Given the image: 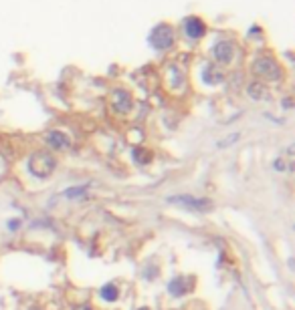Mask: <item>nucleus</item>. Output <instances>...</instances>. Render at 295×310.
Wrapping results in <instances>:
<instances>
[{
	"label": "nucleus",
	"instance_id": "nucleus-15",
	"mask_svg": "<svg viewBox=\"0 0 295 310\" xmlns=\"http://www.w3.org/2000/svg\"><path fill=\"white\" fill-rule=\"evenodd\" d=\"M237 139H239V133H234V135H230V137H228L226 141H221L219 145H221V147H224V145H228V143H234V141H237Z\"/></svg>",
	"mask_w": 295,
	"mask_h": 310
},
{
	"label": "nucleus",
	"instance_id": "nucleus-1",
	"mask_svg": "<svg viewBox=\"0 0 295 310\" xmlns=\"http://www.w3.org/2000/svg\"><path fill=\"white\" fill-rule=\"evenodd\" d=\"M55 165H57L55 157L47 151H37L28 159V171L37 177H49L55 171Z\"/></svg>",
	"mask_w": 295,
	"mask_h": 310
},
{
	"label": "nucleus",
	"instance_id": "nucleus-9",
	"mask_svg": "<svg viewBox=\"0 0 295 310\" xmlns=\"http://www.w3.org/2000/svg\"><path fill=\"white\" fill-rule=\"evenodd\" d=\"M184 290H186V278L184 276L174 278V280L168 284V292L172 296H180V294H184Z\"/></svg>",
	"mask_w": 295,
	"mask_h": 310
},
{
	"label": "nucleus",
	"instance_id": "nucleus-7",
	"mask_svg": "<svg viewBox=\"0 0 295 310\" xmlns=\"http://www.w3.org/2000/svg\"><path fill=\"white\" fill-rule=\"evenodd\" d=\"M113 109L120 113H128L132 109V97L126 91H115L113 93Z\"/></svg>",
	"mask_w": 295,
	"mask_h": 310
},
{
	"label": "nucleus",
	"instance_id": "nucleus-2",
	"mask_svg": "<svg viewBox=\"0 0 295 310\" xmlns=\"http://www.w3.org/2000/svg\"><path fill=\"white\" fill-rule=\"evenodd\" d=\"M150 45L158 51H164V49H170L174 45V30L168 26V24H158L152 35H150Z\"/></svg>",
	"mask_w": 295,
	"mask_h": 310
},
{
	"label": "nucleus",
	"instance_id": "nucleus-14",
	"mask_svg": "<svg viewBox=\"0 0 295 310\" xmlns=\"http://www.w3.org/2000/svg\"><path fill=\"white\" fill-rule=\"evenodd\" d=\"M134 159L138 163H150L152 161V153L146 149H134Z\"/></svg>",
	"mask_w": 295,
	"mask_h": 310
},
{
	"label": "nucleus",
	"instance_id": "nucleus-5",
	"mask_svg": "<svg viewBox=\"0 0 295 310\" xmlns=\"http://www.w3.org/2000/svg\"><path fill=\"white\" fill-rule=\"evenodd\" d=\"M232 52H234V49H232V43H228V41H221L213 49L215 58L219 60V63H224V65L232 60Z\"/></svg>",
	"mask_w": 295,
	"mask_h": 310
},
{
	"label": "nucleus",
	"instance_id": "nucleus-11",
	"mask_svg": "<svg viewBox=\"0 0 295 310\" xmlns=\"http://www.w3.org/2000/svg\"><path fill=\"white\" fill-rule=\"evenodd\" d=\"M117 288H115V284H105L103 288H101V298H105L107 302H113V300H117Z\"/></svg>",
	"mask_w": 295,
	"mask_h": 310
},
{
	"label": "nucleus",
	"instance_id": "nucleus-3",
	"mask_svg": "<svg viewBox=\"0 0 295 310\" xmlns=\"http://www.w3.org/2000/svg\"><path fill=\"white\" fill-rule=\"evenodd\" d=\"M168 202L186 206L194 211H211L215 207V204L209 198H194V196H172V198H168Z\"/></svg>",
	"mask_w": 295,
	"mask_h": 310
},
{
	"label": "nucleus",
	"instance_id": "nucleus-4",
	"mask_svg": "<svg viewBox=\"0 0 295 310\" xmlns=\"http://www.w3.org/2000/svg\"><path fill=\"white\" fill-rule=\"evenodd\" d=\"M253 69H255V73H257L259 77H263V79H269V81H279V79H281V69H279V65L275 63L273 58H269V56L257 58Z\"/></svg>",
	"mask_w": 295,
	"mask_h": 310
},
{
	"label": "nucleus",
	"instance_id": "nucleus-17",
	"mask_svg": "<svg viewBox=\"0 0 295 310\" xmlns=\"http://www.w3.org/2000/svg\"><path fill=\"white\" fill-rule=\"evenodd\" d=\"M140 310H148V308H140Z\"/></svg>",
	"mask_w": 295,
	"mask_h": 310
},
{
	"label": "nucleus",
	"instance_id": "nucleus-6",
	"mask_svg": "<svg viewBox=\"0 0 295 310\" xmlns=\"http://www.w3.org/2000/svg\"><path fill=\"white\" fill-rule=\"evenodd\" d=\"M184 30H186V35L190 39H200L204 35V22L200 18H196V16H190L184 22Z\"/></svg>",
	"mask_w": 295,
	"mask_h": 310
},
{
	"label": "nucleus",
	"instance_id": "nucleus-16",
	"mask_svg": "<svg viewBox=\"0 0 295 310\" xmlns=\"http://www.w3.org/2000/svg\"><path fill=\"white\" fill-rule=\"evenodd\" d=\"M275 167H277V171H285V163H283V159H275Z\"/></svg>",
	"mask_w": 295,
	"mask_h": 310
},
{
	"label": "nucleus",
	"instance_id": "nucleus-12",
	"mask_svg": "<svg viewBox=\"0 0 295 310\" xmlns=\"http://www.w3.org/2000/svg\"><path fill=\"white\" fill-rule=\"evenodd\" d=\"M249 95H251L253 99H265V97H267V91H265L263 85L253 83V85H249Z\"/></svg>",
	"mask_w": 295,
	"mask_h": 310
},
{
	"label": "nucleus",
	"instance_id": "nucleus-10",
	"mask_svg": "<svg viewBox=\"0 0 295 310\" xmlns=\"http://www.w3.org/2000/svg\"><path fill=\"white\" fill-rule=\"evenodd\" d=\"M202 79H204L206 83H209V85H217V83L222 81V73L217 71L215 67H206L204 73H202Z\"/></svg>",
	"mask_w": 295,
	"mask_h": 310
},
{
	"label": "nucleus",
	"instance_id": "nucleus-8",
	"mask_svg": "<svg viewBox=\"0 0 295 310\" xmlns=\"http://www.w3.org/2000/svg\"><path fill=\"white\" fill-rule=\"evenodd\" d=\"M47 143L55 149H63V147L69 145V139L61 131H51V133H47Z\"/></svg>",
	"mask_w": 295,
	"mask_h": 310
},
{
	"label": "nucleus",
	"instance_id": "nucleus-13",
	"mask_svg": "<svg viewBox=\"0 0 295 310\" xmlns=\"http://www.w3.org/2000/svg\"><path fill=\"white\" fill-rule=\"evenodd\" d=\"M87 194V185H79V188H69V190H65V198H69V200H79V198H83Z\"/></svg>",
	"mask_w": 295,
	"mask_h": 310
}]
</instances>
